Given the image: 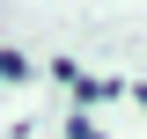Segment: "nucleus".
I'll return each instance as SVG.
<instances>
[{"label":"nucleus","mask_w":147,"mask_h":139,"mask_svg":"<svg viewBox=\"0 0 147 139\" xmlns=\"http://www.w3.org/2000/svg\"><path fill=\"white\" fill-rule=\"evenodd\" d=\"M15 73H22V59H15V51H0V81H15Z\"/></svg>","instance_id":"obj_1"},{"label":"nucleus","mask_w":147,"mask_h":139,"mask_svg":"<svg viewBox=\"0 0 147 139\" xmlns=\"http://www.w3.org/2000/svg\"><path fill=\"white\" fill-rule=\"evenodd\" d=\"M74 139H103V132H96V124H88V117H74Z\"/></svg>","instance_id":"obj_2"}]
</instances>
